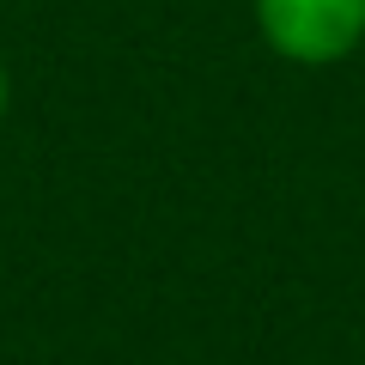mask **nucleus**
Segmentation results:
<instances>
[{
	"mask_svg": "<svg viewBox=\"0 0 365 365\" xmlns=\"http://www.w3.org/2000/svg\"><path fill=\"white\" fill-rule=\"evenodd\" d=\"M250 19L292 67H335L365 43V0H250Z\"/></svg>",
	"mask_w": 365,
	"mask_h": 365,
	"instance_id": "1",
	"label": "nucleus"
},
{
	"mask_svg": "<svg viewBox=\"0 0 365 365\" xmlns=\"http://www.w3.org/2000/svg\"><path fill=\"white\" fill-rule=\"evenodd\" d=\"M13 116V73H6V61H0V122Z\"/></svg>",
	"mask_w": 365,
	"mask_h": 365,
	"instance_id": "2",
	"label": "nucleus"
}]
</instances>
